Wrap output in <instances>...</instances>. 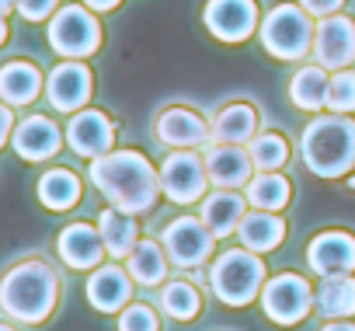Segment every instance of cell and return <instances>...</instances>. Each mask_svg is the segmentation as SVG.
Returning <instances> with one entry per match:
<instances>
[{
	"instance_id": "6da1fadb",
	"label": "cell",
	"mask_w": 355,
	"mask_h": 331,
	"mask_svg": "<svg viewBox=\"0 0 355 331\" xmlns=\"http://www.w3.org/2000/svg\"><path fill=\"white\" fill-rule=\"evenodd\" d=\"M87 182L98 189V196H105L108 206L132 213V217L153 213L164 196L160 168L150 164V157L139 150H108L105 157L91 160Z\"/></svg>"
},
{
	"instance_id": "7a4b0ae2",
	"label": "cell",
	"mask_w": 355,
	"mask_h": 331,
	"mask_svg": "<svg viewBox=\"0 0 355 331\" xmlns=\"http://www.w3.org/2000/svg\"><path fill=\"white\" fill-rule=\"evenodd\" d=\"M63 279L46 258H25L0 279V310L15 324H46L60 307Z\"/></svg>"
},
{
	"instance_id": "3957f363",
	"label": "cell",
	"mask_w": 355,
	"mask_h": 331,
	"mask_svg": "<svg viewBox=\"0 0 355 331\" xmlns=\"http://www.w3.org/2000/svg\"><path fill=\"white\" fill-rule=\"evenodd\" d=\"M300 160L317 178H348L355 171V119L317 112L300 133Z\"/></svg>"
},
{
	"instance_id": "277c9868",
	"label": "cell",
	"mask_w": 355,
	"mask_h": 331,
	"mask_svg": "<svg viewBox=\"0 0 355 331\" xmlns=\"http://www.w3.org/2000/svg\"><path fill=\"white\" fill-rule=\"evenodd\" d=\"M206 269H209V293L230 310L251 307L261 296V289L272 275L268 265H265V255L248 251L241 244L216 251Z\"/></svg>"
},
{
	"instance_id": "5b68a950",
	"label": "cell",
	"mask_w": 355,
	"mask_h": 331,
	"mask_svg": "<svg viewBox=\"0 0 355 331\" xmlns=\"http://www.w3.org/2000/svg\"><path fill=\"white\" fill-rule=\"evenodd\" d=\"M313 32H317V18H310L300 4H279L261 18L258 39L268 56L282 63H300L303 56L313 53Z\"/></svg>"
},
{
	"instance_id": "8992f818",
	"label": "cell",
	"mask_w": 355,
	"mask_h": 331,
	"mask_svg": "<svg viewBox=\"0 0 355 331\" xmlns=\"http://www.w3.org/2000/svg\"><path fill=\"white\" fill-rule=\"evenodd\" d=\"M313 289L317 286H310V279L303 272H293V269L275 272V275H268V282L258 296L261 314L275 328H296L313 314Z\"/></svg>"
},
{
	"instance_id": "52a82bcc",
	"label": "cell",
	"mask_w": 355,
	"mask_h": 331,
	"mask_svg": "<svg viewBox=\"0 0 355 331\" xmlns=\"http://www.w3.org/2000/svg\"><path fill=\"white\" fill-rule=\"evenodd\" d=\"M160 244H164L171 265L182 272L206 269L216 255V234L202 223L199 213H182V217L167 220L160 230Z\"/></svg>"
},
{
	"instance_id": "ba28073f",
	"label": "cell",
	"mask_w": 355,
	"mask_h": 331,
	"mask_svg": "<svg viewBox=\"0 0 355 331\" xmlns=\"http://www.w3.org/2000/svg\"><path fill=\"white\" fill-rule=\"evenodd\" d=\"M157 168H160V192L174 206H199L213 192L206 157L199 150H171Z\"/></svg>"
},
{
	"instance_id": "9c48e42d",
	"label": "cell",
	"mask_w": 355,
	"mask_h": 331,
	"mask_svg": "<svg viewBox=\"0 0 355 331\" xmlns=\"http://www.w3.org/2000/svg\"><path fill=\"white\" fill-rule=\"evenodd\" d=\"M49 46L53 53L67 56V60H87L101 49V25L94 18L91 8L84 4H67L49 18Z\"/></svg>"
},
{
	"instance_id": "30bf717a",
	"label": "cell",
	"mask_w": 355,
	"mask_h": 331,
	"mask_svg": "<svg viewBox=\"0 0 355 331\" xmlns=\"http://www.w3.org/2000/svg\"><path fill=\"white\" fill-rule=\"evenodd\" d=\"M202 25L209 28L213 39L227 46H241L261 28L258 0H206Z\"/></svg>"
},
{
	"instance_id": "8fae6325",
	"label": "cell",
	"mask_w": 355,
	"mask_h": 331,
	"mask_svg": "<svg viewBox=\"0 0 355 331\" xmlns=\"http://www.w3.org/2000/svg\"><path fill=\"white\" fill-rule=\"evenodd\" d=\"M306 272L317 279L327 275H352L355 272V234L345 227L317 230L306 244Z\"/></svg>"
},
{
	"instance_id": "7c38bea8",
	"label": "cell",
	"mask_w": 355,
	"mask_h": 331,
	"mask_svg": "<svg viewBox=\"0 0 355 331\" xmlns=\"http://www.w3.org/2000/svg\"><path fill=\"white\" fill-rule=\"evenodd\" d=\"M153 136L171 150H206L213 139V122H206L189 105H167L153 119Z\"/></svg>"
},
{
	"instance_id": "4fadbf2b",
	"label": "cell",
	"mask_w": 355,
	"mask_h": 331,
	"mask_svg": "<svg viewBox=\"0 0 355 331\" xmlns=\"http://www.w3.org/2000/svg\"><path fill=\"white\" fill-rule=\"evenodd\" d=\"M94 94V74L84 60H63L46 77V98L56 112H80Z\"/></svg>"
},
{
	"instance_id": "5bb4252c",
	"label": "cell",
	"mask_w": 355,
	"mask_h": 331,
	"mask_svg": "<svg viewBox=\"0 0 355 331\" xmlns=\"http://www.w3.org/2000/svg\"><path fill=\"white\" fill-rule=\"evenodd\" d=\"M132 293H136V282H132V275H129V269L122 262L108 258L94 272H87L84 296H87V303L98 314H119L122 307L132 303Z\"/></svg>"
},
{
	"instance_id": "9a60e30c",
	"label": "cell",
	"mask_w": 355,
	"mask_h": 331,
	"mask_svg": "<svg viewBox=\"0 0 355 331\" xmlns=\"http://www.w3.org/2000/svg\"><path fill=\"white\" fill-rule=\"evenodd\" d=\"M313 63L324 70H348L355 63V22L348 15H331L317 22L313 32Z\"/></svg>"
},
{
	"instance_id": "2e32d148",
	"label": "cell",
	"mask_w": 355,
	"mask_h": 331,
	"mask_svg": "<svg viewBox=\"0 0 355 331\" xmlns=\"http://www.w3.org/2000/svg\"><path fill=\"white\" fill-rule=\"evenodd\" d=\"M67 143L77 157L98 160L108 150H115V122L101 108H80L67 122Z\"/></svg>"
},
{
	"instance_id": "e0dca14e",
	"label": "cell",
	"mask_w": 355,
	"mask_h": 331,
	"mask_svg": "<svg viewBox=\"0 0 355 331\" xmlns=\"http://www.w3.org/2000/svg\"><path fill=\"white\" fill-rule=\"evenodd\" d=\"M56 255L73 272H94L108 258L98 223H67L56 234Z\"/></svg>"
},
{
	"instance_id": "ac0fdd59",
	"label": "cell",
	"mask_w": 355,
	"mask_h": 331,
	"mask_svg": "<svg viewBox=\"0 0 355 331\" xmlns=\"http://www.w3.org/2000/svg\"><path fill=\"white\" fill-rule=\"evenodd\" d=\"M206 171L213 189H248L254 178V160L244 143H209L206 146Z\"/></svg>"
},
{
	"instance_id": "d6986e66",
	"label": "cell",
	"mask_w": 355,
	"mask_h": 331,
	"mask_svg": "<svg viewBox=\"0 0 355 331\" xmlns=\"http://www.w3.org/2000/svg\"><path fill=\"white\" fill-rule=\"evenodd\" d=\"M15 153L21 160H32V164H42V160H53L60 150H63V133L60 126L49 119V115H28L15 126Z\"/></svg>"
},
{
	"instance_id": "ffe728a7",
	"label": "cell",
	"mask_w": 355,
	"mask_h": 331,
	"mask_svg": "<svg viewBox=\"0 0 355 331\" xmlns=\"http://www.w3.org/2000/svg\"><path fill=\"white\" fill-rule=\"evenodd\" d=\"M248 199H244V192H237V189H213L202 203H199V217H202V223L216 234V241H230V237H237V227H241V220L248 217Z\"/></svg>"
},
{
	"instance_id": "44dd1931",
	"label": "cell",
	"mask_w": 355,
	"mask_h": 331,
	"mask_svg": "<svg viewBox=\"0 0 355 331\" xmlns=\"http://www.w3.org/2000/svg\"><path fill=\"white\" fill-rule=\"evenodd\" d=\"M202 303H206L202 286L192 282L189 272H185V275H171V279L157 289V307H160V314L171 317V321H178V324H192V321L202 314Z\"/></svg>"
},
{
	"instance_id": "7402d4cb",
	"label": "cell",
	"mask_w": 355,
	"mask_h": 331,
	"mask_svg": "<svg viewBox=\"0 0 355 331\" xmlns=\"http://www.w3.org/2000/svg\"><path fill=\"white\" fill-rule=\"evenodd\" d=\"M122 265L129 269L132 282L143 286V289H160L171 279V269H174L164 244H160V237H139V244L129 251V258Z\"/></svg>"
},
{
	"instance_id": "603a6c76",
	"label": "cell",
	"mask_w": 355,
	"mask_h": 331,
	"mask_svg": "<svg viewBox=\"0 0 355 331\" xmlns=\"http://www.w3.org/2000/svg\"><path fill=\"white\" fill-rule=\"evenodd\" d=\"M289 237V223L282 220V213H265V210H248V217L237 227V244L258 255H268L275 248H282Z\"/></svg>"
},
{
	"instance_id": "cb8c5ba5",
	"label": "cell",
	"mask_w": 355,
	"mask_h": 331,
	"mask_svg": "<svg viewBox=\"0 0 355 331\" xmlns=\"http://www.w3.org/2000/svg\"><path fill=\"white\" fill-rule=\"evenodd\" d=\"M98 230H101V241H105V251H108V258L112 262H125L129 258V251L139 244V217H132V213H122V210H115V206H108L105 203V210L98 213Z\"/></svg>"
},
{
	"instance_id": "d4e9b609",
	"label": "cell",
	"mask_w": 355,
	"mask_h": 331,
	"mask_svg": "<svg viewBox=\"0 0 355 331\" xmlns=\"http://www.w3.org/2000/svg\"><path fill=\"white\" fill-rule=\"evenodd\" d=\"M261 129V115L251 101H230L213 119V143H251Z\"/></svg>"
},
{
	"instance_id": "484cf974",
	"label": "cell",
	"mask_w": 355,
	"mask_h": 331,
	"mask_svg": "<svg viewBox=\"0 0 355 331\" xmlns=\"http://www.w3.org/2000/svg\"><path fill=\"white\" fill-rule=\"evenodd\" d=\"M46 87V77L39 74L35 63H25V60H11L0 67V101H8L11 108H21V105H32Z\"/></svg>"
},
{
	"instance_id": "4316f807",
	"label": "cell",
	"mask_w": 355,
	"mask_h": 331,
	"mask_svg": "<svg viewBox=\"0 0 355 331\" xmlns=\"http://www.w3.org/2000/svg\"><path fill=\"white\" fill-rule=\"evenodd\" d=\"M327 84H331V70H324L320 63H303L289 77V101L300 112L317 115L327 108Z\"/></svg>"
},
{
	"instance_id": "83f0119b",
	"label": "cell",
	"mask_w": 355,
	"mask_h": 331,
	"mask_svg": "<svg viewBox=\"0 0 355 331\" xmlns=\"http://www.w3.org/2000/svg\"><path fill=\"white\" fill-rule=\"evenodd\" d=\"M313 314H320L324 321L355 317V272L320 279L313 289Z\"/></svg>"
},
{
	"instance_id": "f1b7e54d",
	"label": "cell",
	"mask_w": 355,
	"mask_h": 331,
	"mask_svg": "<svg viewBox=\"0 0 355 331\" xmlns=\"http://www.w3.org/2000/svg\"><path fill=\"white\" fill-rule=\"evenodd\" d=\"M35 196H39V203H42L46 210L67 213V210H73V206L84 199V182H80L70 168H49V171L39 178Z\"/></svg>"
},
{
	"instance_id": "f546056e",
	"label": "cell",
	"mask_w": 355,
	"mask_h": 331,
	"mask_svg": "<svg viewBox=\"0 0 355 331\" xmlns=\"http://www.w3.org/2000/svg\"><path fill=\"white\" fill-rule=\"evenodd\" d=\"M244 199L251 210L265 213H282L293 203V182L286 171H254V178L244 189Z\"/></svg>"
},
{
	"instance_id": "4dcf8cb0",
	"label": "cell",
	"mask_w": 355,
	"mask_h": 331,
	"mask_svg": "<svg viewBox=\"0 0 355 331\" xmlns=\"http://www.w3.org/2000/svg\"><path fill=\"white\" fill-rule=\"evenodd\" d=\"M248 153L254 160V171H282L289 164V157H293V146H289L286 133L258 129V136L248 143Z\"/></svg>"
},
{
	"instance_id": "1f68e13d",
	"label": "cell",
	"mask_w": 355,
	"mask_h": 331,
	"mask_svg": "<svg viewBox=\"0 0 355 331\" xmlns=\"http://www.w3.org/2000/svg\"><path fill=\"white\" fill-rule=\"evenodd\" d=\"M327 112L352 115L355 112V70H334L327 84Z\"/></svg>"
},
{
	"instance_id": "d6a6232c",
	"label": "cell",
	"mask_w": 355,
	"mask_h": 331,
	"mask_svg": "<svg viewBox=\"0 0 355 331\" xmlns=\"http://www.w3.org/2000/svg\"><path fill=\"white\" fill-rule=\"evenodd\" d=\"M115 317H119V331H160V307L146 300H132Z\"/></svg>"
},
{
	"instance_id": "836d02e7",
	"label": "cell",
	"mask_w": 355,
	"mask_h": 331,
	"mask_svg": "<svg viewBox=\"0 0 355 331\" xmlns=\"http://www.w3.org/2000/svg\"><path fill=\"white\" fill-rule=\"evenodd\" d=\"M60 11V0H18V15L25 22H46Z\"/></svg>"
},
{
	"instance_id": "e575fe53",
	"label": "cell",
	"mask_w": 355,
	"mask_h": 331,
	"mask_svg": "<svg viewBox=\"0 0 355 331\" xmlns=\"http://www.w3.org/2000/svg\"><path fill=\"white\" fill-rule=\"evenodd\" d=\"M300 8L310 15V18H331V15H341L345 8V0H300Z\"/></svg>"
},
{
	"instance_id": "d590c367",
	"label": "cell",
	"mask_w": 355,
	"mask_h": 331,
	"mask_svg": "<svg viewBox=\"0 0 355 331\" xmlns=\"http://www.w3.org/2000/svg\"><path fill=\"white\" fill-rule=\"evenodd\" d=\"M11 136H15V112H11L8 101H0V146H4Z\"/></svg>"
},
{
	"instance_id": "8d00e7d4",
	"label": "cell",
	"mask_w": 355,
	"mask_h": 331,
	"mask_svg": "<svg viewBox=\"0 0 355 331\" xmlns=\"http://www.w3.org/2000/svg\"><path fill=\"white\" fill-rule=\"evenodd\" d=\"M122 0H84V8H91L94 15H105V11H115Z\"/></svg>"
},
{
	"instance_id": "74e56055",
	"label": "cell",
	"mask_w": 355,
	"mask_h": 331,
	"mask_svg": "<svg viewBox=\"0 0 355 331\" xmlns=\"http://www.w3.org/2000/svg\"><path fill=\"white\" fill-rule=\"evenodd\" d=\"M320 331H355V317H345V321H324Z\"/></svg>"
},
{
	"instance_id": "f35d334b",
	"label": "cell",
	"mask_w": 355,
	"mask_h": 331,
	"mask_svg": "<svg viewBox=\"0 0 355 331\" xmlns=\"http://www.w3.org/2000/svg\"><path fill=\"white\" fill-rule=\"evenodd\" d=\"M18 11V0H0V15H11Z\"/></svg>"
},
{
	"instance_id": "ab89813d",
	"label": "cell",
	"mask_w": 355,
	"mask_h": 331,
	"mask_svg": "<svg viewBox=\"0 0 355 331\" xmlns=\"http://www.w3.org/2000/svg\"><path fill=\"white\" fill-rule=\"evenodd\" d=\"M8 42V22H4V15H0V46Z\"/></svg>"
},
{
	"instance_id": "60d3db41",
	"label": "cell",
	"mask_w": 355,
	"mask_h": 331,
	"mask_svg": "<svg viewBox=\"0 0 355 331\" xmlns=\"http://www.w3.org/2000/svg\"><path fill=\"white\" fill-rule=\"evenodd\" d=\"M0 331H18L15 324H0Z\"/></svg>"
}]
</instances>
